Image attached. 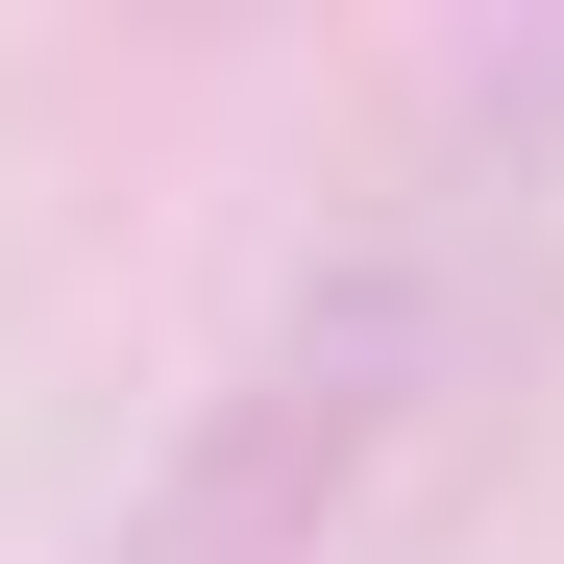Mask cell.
Listing matches in <instances>:
<instances>
[{"label":"cell","mask_w":564,"mask_h":564,"mask_svg":"<svg viewBox=\"0 0 564 564\" xmlns=\"http://www.w3.org/2000/svg\"><path fill=\"white\" fill-rule=\"evenodd\" d=\"M540 123H564V50H491V74L442 99V148L368 172V221H319V270L221 344V393L172 417V466L123 491V564H319V540L466 417V368L516 344Z\"/></svg>","instance_id":"1"}]
</instances>
